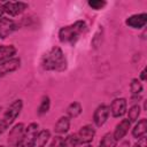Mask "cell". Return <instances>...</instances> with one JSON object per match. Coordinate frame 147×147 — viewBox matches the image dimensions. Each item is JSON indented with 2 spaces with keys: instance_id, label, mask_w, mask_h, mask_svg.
I'll return each mask as SVG.
<instances>
[{
  "instance_id": "cell-1",
  "label": "cell",
  "mask_w": 147,
  "mask_h": 147,
  "mask_svg": "<svg viewBox=\"0 0 147 147\" xmlns=\"http://www.w3.org/2000/svg\"><path fill=\"white\" fill-rule=\"evenodd\" d=\"M41 67L47 71H64L67 69V59L59 46H53L41 59Z\"/></svg>"
},
{
  "instance_id": "cell-2",
  "label": "cell",
  "mask_w": 147,
  "mask_h": 147,
  "mask_svg": "<svg viewBox=\"0 0 147 147\" xmlns=\"http://www.w3.org/2000/svg\"><path fill=\"white\" fill-rule=\"evenodd\" d=\"M85 30H86V23L84 21H76L74 24L60 29L59 39L61 42L74 45L78 40L79 36L83 32H85Z\"/></svg>"
},
{
  "instance_id": "cell-3",
  "label": "cell",
  "mask_w": 147,
  "mask_h": 147,
  "mask_svg": "<svg viewBox=\"0 0 147 147\" xmlns=\"http://www.w3.org/2000/svg\"><path fill=\"white\" fill-rule=\"evenodd\" d=\"M22 108H23V101H22V100H15V101L8 107V109L6 110V113H5L3 117H2V119L0 121V123H1V125H2V127H3L5 130H6L8 126H10V125L14 123V121L18 117V115L21 114Z\"/></svg>"
},
{
  "instance_id": "cell-4",
  "label": "cell",
  "mask_w": 147,
  "mask_h": 147,
  "mask_svg": "<svg viewBox=\"0 0 147 147\" xmlns=\"http://www.w3.org/2000/svg\"><path fill=\"white\" fill-rule=\"evenodd\" d=\"M38 127L39 125L37 123H30L26 129H24L23 138L20 144V147H30L38 133Z\"/></svg>"
},
{
  "instance_id": "cell-5",
  "label": "cell",
  "mask_w": 147,
  "mask_h": 147,
  "mask_svg": "<svg viewBox=\"0 0 147 147\" xmlns=\"http://www.w3.org/2000/svg\"><path fill=\"white\" fill-rule=\"evenodd\" d=\"M23 133H24V124L23 123H18L16 124L9 132L8 136V142L10 146L13 147H17L20 146L22 138H23Z\"/></svg>"
},
{
  "instance_id": "cell-6",
  "label": "cell",
  "mask_w": 147,
  "mask_h": 147,
  "mask_svg": "<svg viewBox=\"0 0 147 147\" xmlns=\"http://www.w3.org/2000/svg\"><path fill=\"white\" fill-rule=\"evenodd\" d=\"M76 136H77L78 144L87 145L93 140V138L95 136V129L92 125H84L80 127V130L78 131V133Z\"/></svg>"
},
{
  "instance_id": "cell-7",
  "label": "cell",
  "mask_w": 147,
  "mask_h": 147,
  "mask_svg": "<svg viewBox=\"0 0 147 147\" xmlns=\"http://www.w3.org/2000/svg\"><path fill=\"white\" fill-rule=\"evenodd\" d=\"M21 65V60L17 57H13L10 60H7L5 62L0 63V78L16 71Z\"/></svg>"
},
{
  "instance_id": "cell-8",
  "label": "cell",
  "mask_w": 147,
  "mask_h": 147,
  "mask_svg": "<svg viewBox=\"0 0 147 147\" xmlns=\"http://www.w3.org/2000/svg\"><path fill=\"white\" fill-rule=\"evenodd\" d=\"M126 25L132 28V29H142L146 23H147V14L146 13H141V14H134L131 15L126 18L125 21Z\"/></svg>"
},
{
  "instance_id": "cell-9",
  "label": "cell",
  "mask_w": 147,
  "mask_h": 147,
  "mask_svg": "<svg viewBox=\"0 0 147 147\" xmlns=\"http://www.w3.org/2000/svg\"><path fill=\"white\" fill-rule=\"evenodd\" d=\"M109 113L114 117H122L126 113V100L124 98H116L110 105Z\"/></svg>"
},
{
  "instance_id": "cell-10",
  "label": "cell",
  "mask_w": 147,
  "mask_h": 147,
  "mask_svg": "<svg viewBox=\"0 0 147 147\" xmlns=\"http://www.w3.org/2000/svg\"><path fill=\"white\" fill-rule=\"evenodd\" d=\"M108 116H109V107L107 105H100L94 111L93 121L96 126H102L107 122Z\"/></svg>"
},
{
  "instance_id": "cell-11",
  "label": "cell",
  "mask_w": 147,
  "mask_h": 147,
  "mask_svg": "<svg viewBox=\"0 0 147 147\" xmlns=\"http://www.w3.org/2000/svg\"><path fill=\"white\" fill-rule=\"evenodd\" d=\"M28 8V5L25 2H11V1H7L3 3V9L5 13L9 14L10 16H16L21 13H23L25 9Z\"/></svg>"
},
{
  "instance_id": "cell-12",
  "label": "cell",
  "mask_w": 147,
  "mask_h": 147,
  "mask_svg": "<svg viewBox=\"0 0 147 147\" xmlns=\"http://www.w3.org/2000/svg\"><path fill=\"white\" fill-rule=\"evenodd\" d=\"M15 29H16V24L13 20L7 18V17L0 18V39L9 36Z\"/></svg>"
},
{
  "instance_id": "cell-13",
  "label": "cell",
  "mask_w": 147,
  "mask_h": 147,
  "mask_svg": "<svg viewBox=\"0 0 147 147\" xmlns=\"http://www.w3.org/2000/svg\"><path fill=\"white\" fill-rule=\"evenodd\" d=\"M130 125H131V122L129 121V119H122L117 125H116V127H115V131H114V138L118 141V140H121V139H123L125 136H126V133H127V131H129V129H130Z\"/></svg>"
},
{
  "instance_id": "cell-14",
  "label": "cell",
  "mask_w": 147,
  "mask_h": 147,
  "mask_svg": "<svg viewBox=\"0 0 147 147\" xmlns=\"http://www.w3.org/2000/svg\"><path fill=\"white\" fill-rule=\"evenodd\" d=\"M16 52L17 51L13 45H0V63L13 59Z\"/></svg>"
},
{
  "instance_id": "cell-15",
  "label": "cell",
  "mask_w": 147,
  "mask_h": 147,
  "mask_svg": "<svg viewBox=\"0 0 147 147\" xmlns=\"http://www.w3.org/2000/svg\"><path fill=\"white\" fill-rule=\"evenodd\" d=\"M49 137H51V132L48 130H41V131H39L37 133V136H36L32 145L30 147H44L47 144Z\"/></svg>"
},
{
  "instance_id": "cell-16",
  "label": "cell",
  "mask_w": 147,
  "mask_h": 147,
  "mask_svg": "<svg viewBox=\"0 0 147 147\" xmlns=\"http://www.w3.org/2000/svg\"><path fill=\"white\" fill-rule=\"evenodd\" d=\"M146 132H147V119L142 118L132 129V136L137 139H140L142 137H146Z\"/></svg>"
},
{
  "instance_id": "cell-17",
  "label": "cell",
  "mask_w": 147,
  "mask_h": 147,
  "mask_svg": "<svg viewBox=\"0 0 147 147\" xmlns=\"http://www.w3.org/2000/svg\"><path fill=\"white\" fill-rule=\"evenodd\" d=\"M69 127H70V118L68 116H62L56 122V124L54 126V131L59 134H64L68 132Z\"/></svg>"
},
{
  "instance_id": "cell-18",
  "label": "cell",
  "mask_w": 147,
  "mask_h": 147,
  "mask_svg": "<svg viewBox=\"0 0 147 147\" xmlns=\"http://www.w3.org/2000/svg\"><path fill=\"white\" fill-rule=\"evenodd\" d=\"M82 105L79 102H72L67 108V114L69 118H75L82 114Z\"/></svg>"
},
{
  "instance_id": "cell-19",
  "label": "cell",
  "mask_w": 147,
  "mask_h": 147,
  "mask_svg": "<svg viewBox=\"0 0 147 147\" xmlns=\"http://www.w3.org/2000/svg\"><path fill=\"white\" fill-rule=\"evenodd\" d=\"M116 145H117V140L114 138V134L108 132L101 139L99 147H116Z\"/></svg>"
},
{
  "instance_id": "cell-20",
  "label": "cell",
  "mask_w": 147,
  "mask_h": 147,
  "mask_svg": "<svg viewBox=\"0 0 147 147\" xmlns=\"http://www.w3.org/2000/svg\"><path fill=\"white\" fill-rule=\"evenodd\" d=\"M130 90H131L132 96H139L141 94V92L144 91V86L138 78H133L130 84Z\"/></svg>"
},
{
  "instance_id": "cell-21",
  "label": "cell",
  "mask_w": 147,
  "mask_h": 147,
  "mask_svg": "<svg viewBox=\"0 0 147 147\" xmlns=\"http://www.w3.org/2000/svg\"><path fill=\"white\" fill-rule=\"evenodd\" d=\"M49 107H51V100H49V98H48L47 95L42 96V99H41V101H40V105H39V107H38V110H37L38 115H44V114H46V113L49 110Z\"/></svg>"
},
{
  "instance_id": "cell-22",
  "label": "cell",
  "mask_w": 147,
  "mask_h": 147,
  "mask_svg": "<svg viewBox=\"0 0 147 147\" xmlns=\"http://www.w3.org/2000/svg\"><path fill=\"white\" fill-rule=\"evenodd\" d=\"M140 113H141V108L139 105H133L130 109H129V113H127V116H129V121L130 122H136L138 119V117L140 116Z\"/></svg>"
},
{
  "instance_id": "cell-23",
  "label": "cell",
  "mask_w": 147,
  "mask_h": 147,
  "mask_svg": "<svg viewBox=\"0 0 147 147\" xmlns=\"http://www.w3.org/2000/svg\"><path fill=\"white\" fill-rule=\"evenodd\" d=\"M77 145H78L77 136L76 134H69L67 138H64L62 140L61 147H76Z\"/></svg>"
},
{
  "instance_id": "cell-24",
  "label": "cell",
  "mask_w": 147,
  "mask_h": 147,
  "mask_svg": "<svg viewBox=\"0 0 147 147\" xmlns=\"http://www.w3.org/2000/svg\"><path fill=\"white\" fill-rule=\"evenodd\" d=\"M87 3L92 9H95V10L102 9L106 6V1H102V0H90Z\"/></svg>"
},
{
  "instance_id": "cell-25",
  "label": "cell",
  "mask_w": 147,
  "mask_h": 147,
  "mask_svg": "<svg viewBox=\"0 0 147 147\" xmlns=\"http://www.w3.org/2000/svg\"><path fill=\"white\" fill-rule=\"evenodd\" d=\"M62 140H63V139H62L60 136L55 137V138L53 139L52 144H51V147H61V145H62Z\"/></svg>"
},
{
  "instance_id": "cell-26",
  "label": "cell",
  "mask_w": 147,
  "mask_h": 147,
  "mask_svg": "<svg viewBox=\"0 0 147 147\" xmlns=\"http://www.w3.org/2000/svg\"><path fill=\"white\" fill-rule=\"evenodd\" d=\"M133 147H147V141H146V137H142L138 140V142H136L133 145Z\"/></svg>"
},
{
  "instance_id": "cell-27",
  "label": "cell",
  "mask_w": 147,
  "mask_h": 147,
  "mask_svg": "<svg viewBox=\"0 0 147 147\" xmlns=\"http://www.w3.org/2000/svg\"><path fill=\"white\" fill-rule=\"evenodd\" d=\"M140 79L141 80H146V69H144L140 74Z\"/></svg>"
},
{
  "instance_id": "cell-28",
  "label": "cell",
  "mask_w": 147,
  "mask_h": 147,
  "mask_svg": "<svg viewBox=\"0 0 147 147\" xmlns=\"http://www.w3.org/2000/svg\"><path fill=\"white\" fill-rule=\"evenodd\" d=\"M5 14V9H3V3H0V17H2V15Z\"/></svg>"
},
{
  "instance_id": "cell-29",
  "label": "cell",
  "mask_w": 147,
  "mask_h": 147,
  "mask_svg": "<svg viewBox=\"0 0 147 147\" xmlns=\"http://www.w3.org/2000/svg\"><path fill=\"white\" fill-rule=\"evenodd\" d=\"M85 147H92V146H91V145H88V144H87V145H86V146H85Z\"/></svg>"
},
{
  "instance_id": "cell-30",
  "label": "cell",
  "mask_w": 147,
  "mask_h": 147,
  "mask_svg": "<svg viewBox=\"0 0 147 147\" xmlns=\"http://www.w3.org/2000/svg\"><path fill=\"white\" fill-rule=\"evenodd\" d=\"M0 147H3V146H0Z\"/></svg>"
}]
</instances>
